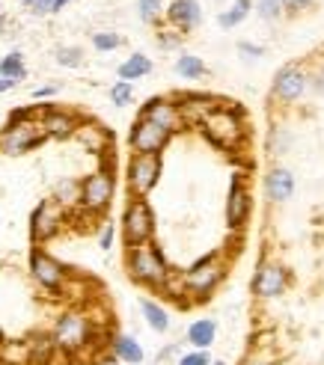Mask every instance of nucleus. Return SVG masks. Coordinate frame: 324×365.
Instances as JSON below:
<instances>
[{"instance_id":"1","label":"nucleus","mask_w":324,"mask_h":365,"mask_svg":"<svg viewBox=\"0 0 324 365\" xmlns=\"http://www.w3.org/2000/svg\"><path fill=\"white\" fill-rule=\"evenodd\" d=\"M96 336H98V327L83 309H66L51 330L54 344H57L60 356H66V359L83 356L96 344Z\"/></svg>"},{"instance_id":"2","label":"nucleus","mask_w":324,"mask_h":365,"mask_svg":"<svg viewBox=\"0 0 324 365\" xmlns=\"http://www.w3.org/2000/svg\"><path fill=\"white\" fill-rule=\"evenodd\" d=\"M125 270L128 277L143 285V288H152V291H164V285L170 282L173 270L164 259L158 244H140V247H128V255H125Z\"/></svg>"},{"instance_id":"3","label":"nucleus","mask_w":324,"mask_h":365,"mask_svg":"<svg viewBox=\"0 0 324 365\" xmlns=\"http://www.w3.org/2000/svg\"><path fill=\"white\" fill-rule=\"evenodd\" d=\"M223 277H226V259H223V252H208V255H203V259H196L182 273V277H178V288H182V297L200 303V300H208L211 297V291L223 282Z\"/></svg>"},{"instance_id":"4","label":"nucleus","mask_w":324,"mask_h":365,"mask_svg":"<svg viewBox=\"0 0 324 365\" xmlns=\"http://www.w3.org/2000/svg\"><path fill=\"white\" fill-rule=\"evenodd\" d=\"M203 134L218 145L223 152H238L244 140H247V128H244V113L238 107H214V110L206 113V119L200 122Z\"/></svg>"},{"instance_id":"5","label":"nucleus","mask_w":324,"mask_h":365,"mask_svg":"<svg viewBox=\"0 0 324 365\" xmlns=\"http://www.w3.org/2000/svg\"><path fill=\"white\" fill-rule=\"evenodd\" d=\"M113 193H116V178H113L111 163H107V167H98L96 173H89L81 181L78 208L86 214H104L113 202Z\"/></svg>"},{"instance_id":"6","label":"nucleus","mask_w":324,"mask_h":365,"mask_svg":"<svg viewBox=\"0 0 324 365\" xmlns=\"http://www.w3.org/2000/svg\"><path fill=\"white\" fill-rule=\"evenodd\" d=\"M48 137L39 125V116L30 119H6V128L0 131V152L4 155H27L36 145H42Z\"/></svg>"},{"instance_id":"7","label":"nucleus","mask_w":324,"mask_h":365,"mask_svg":"<svg viewBox=\"0 0 324 365\" xmlns=\"http://www.w3.org/2000/svg\"><path fill=\"white\" fill-rule=\"evenodd\" d=\"M122 238L128 247L149 244L155 238V211L146 199H128V205L122 211Z\"/></svg>"},{"instance_id":"8","label":"nucleus","mask_w":324,"mask_h":365,"mask_svg":"<svg viewBox=\"0 0 324 365\" xmlns=\"http://www.w3.org/2000/svg\"><path fill=\"white\" fill-rule=\"evenodd\" d=\"M161 155H131L128 158V167H125V181H128V193L134 199H146L158 178H161Z\"/></svg>"},{"instance_id":"9","label":"nucleus","mask_w":324,"mask_h":365,"mask_svg":"<svg viewBox=\"0 0 324 365\" xmlns=\"http://www.w3.org/2000/svg\"><path fill=\"white\" fill-rule=\"evenodd\" d=\"M27 262H30V277L36 279V285H42L45 291H51V294H63L66 282H69V270L63 262H57L42 247H33Z\"/></svg>"},{"instance_id":"10","label":"nucleus","mask_w":324,"mask_h":365,"mask_svg":"<svg viewBox=\"0 0 324 365\" xmlns=\"http://www.w3.org/2000/svg\"><path fill=\"white\" fill-rule=\"evenodd\" d=\"M307 89H310L307 68L298 66V63H289L274 75L271 98H277L280 104H295V101H300L303 96H307Z\"/></svg>"},{"instance_id":"11","label":"nucleus","mask_w":324,"mask_h":365,"mask_svg":"<svg viewBox=\"0 0 324 365\" xmlns=\"http://www.w3.org/2000/svg\"><path fill=\"white\" fill-rule=\"evenodd\" d=\"M170 140H173V134L167 128H161L143 116H137V122L128 131V145H131L134 155H161L170 145Z\"/></svg>"},{"instance_id":"12","label":"nucleus","mask_w":324,"mask_h":365,"mask_svg":"<svg viewBox=\"0 0 324 365\" xmlns=\"http://www.w3.org/2000/svg\"><path fill=\"white\" fill-rule=\"evenodd\" d=\"M250 214H253V193H250L244 175L236 173L226 193V226L232 232H241L250 223Z\"/></svg>"},{"instance_id":"13","label":"nucleus","mask_w":324,"mask_h":365,"mask_svg":"<svg viewBox=\"0 0 324 365\" xmlns=\"http://www.w3.org/2000/svg\"><path fill=\"white\" fill-rule=\"evenodd\" d=\"M63 223H66V208H60L54 199H42L30 214V238L36 244H45L51 238H57Z\"/></svg>"},{"instance_id":"14","label":"nucleus","mask_w":324,"mask_h":365,"mask_svg":"<svg viewBox=\"0 0 324 365\" xmlns=\"http://www.w3.org/2000/svg\"><path fill=\"white\" fill-rule=\"evenodd\" d=\"M292 277H289V270H285L280 262H262L256 267V277H253V294L259 300H274V297H283L285 294V288H289Z\"/></svg>"},{"instance_id":"15","label":"nucleus","mask_w":324,"mask_h":365,"mask_svg":"<svg viewBox=\"0 0 324 365\" xmlns=\"http://www.w3.org/2000/svg\"><path fill=\"white\" fill-rule=\"evenodd\" d=\"M140 116L161 125V128H167L170 134H176V131H182L185 128V119H182V110H178L176 98H149L146 104H143Z\"/></svg>"},{"instance_id":"16","label":"nucleus","mask_w":324,"mask_h":365,"mask_svg":"<svg viewBox=\"0 0 324 365\" xmlns=\"http://www.w3.org/2000/svg\"><path fill=\"white\" fill-rule=\"evenodd\" d=\"M39 125L45 137L66 140V137H75L81 119L71 110H60V107H39Z\"/></svg>"},{"instance_id":"17","label":"nucleus","mask_w":324,"mask_h":365,"mask_svg":"<svg viewBox=\"0 0 324 365\" xmlns=\"http://www.w3.org/2000/svg\"><path fill=\"white\" fill-rule=\"evenodd\" d=\"M167 21L173 24L176 33H191L193 27H200V21H203L200 0H170Z\"/></svg>"},{"instance_id":"18","label":"nucleus","mask_w":324,"mask_h":365,"mask_svg":"<svg viewBox=\"0 0 324 365\" xmlns=\"http://www.w3.org/2000/svg\"><path fill=\"white\" fill-rule=\"evenodd\" d=\"M265 193H268V199H271V202H277V205L289 202L292 193H295V175H292V170L280 167V163L268 170V175H265Z\"/></svg>"},{"instance_id":"19","label":"nucleus","mask_w":324,"mask_h":365,"mask_svg":"<svg viewBox=\"0 0 324 365\" xmlns=\"http://www.w3.org/2000/svg\"><path fill=\"white\" fill-rule=\"evenodd\" d=\"M24 356H27V365H51L60 356V351L54 344L51 333H33L30 339H24Z\"/></svg>"},{"instance_id":"20","label":"nucleus","mask_w":324,"mask_h":365,"mask_svg":"<svg viewBox=\"0 0 324 365\" xmlns=\"http://www.w3.org/2000/svg\"><path fill=\"white\" fill-rule=\"evenodd\" d=\"M111 356L122 365H143L146 362V351L131 333H116L111 336Z\"/></svg>"},{"instance_id":"21","label":"nucleus","mask_w":324,"mask_h":365,"mask_svg":"<svg viewBox=\"0 0 324 365\" xmlns=\"http://www.w3.org/2000/svg\"><path fill=\"white\" fill-rule=\"evenodd\" d=\"M185 341L191 344V351H208L211 344L218 341V321L214 318H196L188 327Z\"/></svg>"},{"instance_id":"22","label":"nucleus","mask_w":324,"mask_h":365,"mask_svg":"<svg viewBox=\"0 0 324 365\" xmlns=\"http://www.w3.org/2000/svg\"><path fill=\"white\" fill-rule=\"evenodd\" d=\"M75 137L81 140L83 149H86V152H93V155L107 152V145H111V131H107V128H101V125H96V122H83V125H78Z\"/></svg>"},{"instance_id":"23","label":"nucleus","mask_w":324,"mask_h":365,"mask_svg":"<svg viewBox=\"0 0 324 365\" xmlns=\"http://www.w3.org/2000/svg\"><path fill=\"white\" fill-rule=\"evenodd\" d=\"M140 315H143V321H146V327L152 333H158V336H164V333H170V312L164 306H161L158 300H152V297H140Z\"/></svg>"},{"instance_id":"24","label":"nucleus","mask_w":324,"mask_h":365,"mask_svg":"<svg viewBox=\"0 0 324 365\" xmlns=\"http://www.w3.org/2000/svg\"><path fill=\"white\" fill-rule=\"evenodd\" d=\"M152 68H155V66H152V60L146 57V53H131V57L116 68V75H119V81L134 83V81H140V78H146Z\"/></svg>"},{"instance_id":"25","label":"nucleus","mask_w":324,"mask_h":365,"mask_svg":"<svg viewBox=\"0 0 324 365\" xmlns=\"http://www.w3.org/2000/svg\"><path fill=\"white\" fill-rule=\"evenodd\" d=\"M176 75L185 78V81H200V78L208 75V66L203 63V57H193V53H178Z\"/></svg>"},{"instance_id":"26","label":"nucleus","mask_w":324,"mask_h":365,"mask_svg":"<svg viewBox=\"0 0 324 365\" xmlns=\"http://www.w3.org/2000/svg\"><path fill=\"white\" fill-rule=\"evenodd\" d=\"M27 75V66H24V53L21 51H12L6 53L4 60H0V78H6V81H24Z\"/></svg>"},{"instance_id":"27","label":"nucleus","mask_w":324,"mask_h":365,"mask_svg":"<svg viewBox=\"0 0 324 365\" xmlns=\"http://www.w3.org/2000/svg\"><path fill=\"white\" fill-rule=\"evenodd\" d=\"M250 9H253V4H250V0H236V4H232L226 12H221L218 15V24L223 27V30H232V27H238L244 18L250 15Z\"/></svg>"},{"instance_id":"28","label":"nucleus","mask_w":324,"mask_h":365,"mask_svg":"<svg viewBox=\"0 0 324 365\" xmlns=\"http://www.w3.org/2000/svg\"><path fill=\"white\" fill-rule=\"evenodd\" d=\"M78 196H81V181L63 178L57 185V190H54V202L60 208H71V205H78Z\"/></svg>"},{"instance_id":"29","label":"nucleus","mask_w":324,"mask_h":365,"mask_svg":"<svg viewBox=\"0 0 324 365\" xmlns=\"http://www.w3.org/2000/svg\"><path fill=\"white\" fill-rule=\"evenodd\" d=\"M289 145H292L289 128H285V125H274L271 134H268V152H271V158L285 155V152H289Z\"/></svg>"},{"instance_id":"30","label":"nucleus","mask_w":324,"mask_h":365,"mask_svg":"<svg viewBox=\"0 0 324 365\" xmlns=\"http://www.w3.org/2000/svg\"><path fill=\"white\" fill-rule=\"evenodd\" d=\"M119 45H122V36L113 33V30H98V33H93V48L101 51V53L116 51Z\"/></svg>"},{"instance_id":"31","label":"nucleus","mask_w":324,"mask_h":365,"mask_svg":"<svg viewBox=\"0 0 324 365\" xmlns=\"http://www.w3.org/2000/svg\"><path fill=\"white\" fill-rule=\"evenodd\" d=\"M83 63V51L75 48V45H60L57 48V66L63 68H78Z\"/></svg>"},{"instance_id":"32","label":"nucleus","mask_w":324,"mask_h":365,"mask_svg":"<svg viewBox=\"0 0 324 365\" xmlns=\"http://www.w3.org/2000/svg\"><path fill=\"white\" fill-rule=\"evenodd\" d=\"M134 101V83H128V81H116L113 86H111V104H116V107H128Z\"/></svg>"},{"instance_id":"33","label":"nucleus","mask_w":324,"mask_h":365,"mask_svg":"<svg viewBox=\"0 0 324 365\" xmlns=\"http://www.w3.org/2000/svg\"><path fill=\"white\" fill-rule=\"evenodd\" d=\"M161 9H164V0H137V12L146 24H155L161 18Z\"/></svg>"},{"instance_id":"34","label":"nucleus","mask_w":324,"mask_h":365,"mask_svg":"<svg viewBox=\"0 0 324 365\" xmlns=\"http://www.w3.org/2000/svg\"><path fill=\"white\" fill-rule=\"evenodd\" d=\"M256 12H259V18H265V21H277V18H283L285 6H283V0H259Z\"/></svg>"},{"instance_id":"35","label":"nucleus","mask_w":324,"mask_h":365,"mask_svg":"<svg viewBox=\"0 0 324 365\" xmlns=\"http://www.w3.org/2000/svg\"><path fill=\"white\" fill-rule=\"evenodd\" d=\"M173 365H211V354L208 351H188V354H178V359Z\"/></svg>"},{"instance_id":"36","label":"nucleus","mask_w":324,"mask_h":365,"mask_svg":"<svg viewBox=\"0 0 324 365\" xmlns=\"http://www.w3.org/2000/svg\"><path fill=\"white\" fill-rule=\"evenodd\" d=\"M238 53L244 60H259V57H265V48L256 42H238Z\"/></svg>"},{"instance_id":"37","label":"nucleus","mask_w":324,"mask_h":365,"mask_svg":"<svg viewBox=\"0 0 324 365\" xmlns=\"http://www.w3.org/2000/svg\"><path fill=\"white\" fill-rule=\"evenodd\" d=\"M158 45L161 48H178V45H182V33H176V30H164V33H161L158 36Z\"/></svg>"},{"instance_id":"38","label":"nucleus","mask_w":324,"mask_h":365,"mask_svg":"<svg viewBox=\"0 0 324 365\" xmlns=\"http://www.w3.org/2000/svg\"><path fill=\"white\" fill-rule=\"evenodd\" d=\"M113 238H116V226L113 223H104L101 226V235H98V247L101 250H111L113 247Z\"/></svg>"},{"instance_id":"39","label":"nucleus","mask_w":324,"mask_h":365,"mask_svg":"<svg viewBox=\"0 0 324 365\" xmlns=\"http://www.w3.org/2000/svg\"><path fill=\"white\" fill-rule=\"evenodd\" d=\"M30 12H33V15H51V12H54V0H33Z\"/></svg>"},{"instance_id":"40","label":"nucleus","mask_w":324,"mask_h":365,"mask_svg":"<svg viewBox=\"0 0 324 365\" xmlns=\"http://www.w3.org/2000/svg\"><path fill=\"white\" fill-rule=\"evenodd\" d=\"M310 89L315 96H324V68H318L315 75H310Z\"/></svg>"},{"instance_id":"41","label":"nucleus","mask_w":324,"mask_h":365,"mask_svg":"<svg viewBox=\"0 0 324 365\" xmlns=\"http://www.w3.org/2000/svg\"><path fill=\"white\" fill-rule=\"evenodd\" d=\"M238 365H271V359H268V356H262V354H244V359L238 362Z\"/></svg>"},{"instance_id":"42","label":"nucleus","mask_w":324,"mask_h":365,"mask_svg":"<svg viewBox=\"0 0 324 365\" xmlns=\"http://www.w3.org/2000/svg\"><path fill=\"white\" fill-rule=\"evenodd\" d=\"M60 93V83H48V86H39L33 93V98H51V96H57Z\"/></svg>"},{"instance_id":"43","label":"nucleus","mask_w":324,"mask_h":365,"mask_svg":"<svg viewBox=\"0 0 324 365\" xmlns=\"http://www.w3.org/2000/svg\"><path fill=\"white\" fill-rule=\"evenodd\" d=\"M310 4H313V0H283V6H285V9H295V12H298V9H307Z\"/></svg>"},{"instance_id":"44","label":"nucleus","mask_w":324,"mask_h":365,"mask_svg":"<svg viewBox=\"0 0 324 365\" xmlns=\"http://www.w3.org/2000/svg\"><path fill=\"white\" fill-rule=\"evenodd\" d=\"M12 86H15V81H6V78H0V93H9Z\"/></svg>"},{"instance_id":"45","label":"nucleus","mask_w":324,"mask_h":365,"mask_svg":"<svg viewBox=\"0 0 324 365\" xmlns=\"http://www.w3.org/2000/svg\"><path fill=\"white\" fill-rule=\"evenodd\" d=\"M6 336H4V330H0V359H4V354H6Z\"/></svg>"},{"instance_id":"46","label":"nucleus","mask_w":324,"mask_h":365,"mask_svg":"<svg viewBox=\"0 0 324 365\" xmlns=\"http://www.w3.org/2000/svg\"><path fill=\"white\" fill-rule=\"evenodd\" d=\"M71 4V0H54V12H60V9H66Z\"/></svg>"},{"instance_id":"47","label":"nucleus","mask_w":324,"mask_h":365,"mask_svg":"<svg viewBox=\"0 0 324 365\" xmlns=\"http://www.w3.org/2000/svg\"><path fill=\"white\" fill-rule=\"evenodd\" d=\"M93 365H116V359L113 356H104V359H96Z\"/></svg>"},{"instance_id":"48","label":"nucleus","mask_w":324,"mask_h":365,"mask_svg":"<svg viewBox=\"0 0 324 365\" xmlns=\"http://www.w3.org/2000/svg\"><path fill=\"white\" fill-rule=\"evenodd\" d=\"M4 27H6V18L0 15V36H4Z\"/></svg>"},{"instance_id":"49","label":"nucleus","mask_w":324,"mask_h":365,"mask_svg":"<svg viewBox=\"0 0 324 365\" xmlns=\"http://www.w3.org/2000/svg\"><path fill=\"white\" fill-rule=\"evenodd\" d=\"M211 365H226V362L223 359H211Z\"/></svg>"},{"instance_id":"50","label":"nucleus","mask_w":324,"mask_h":365,"mask_svg":"<svg viewBox=\"0 0 324 365\" xmlns=\"http://www.w3.org/2000/svg\"><path fill=\"white\" fill-rule=\"evenodd\" d=\"M21 4H24V6H33V0H21Z\"/></svg>"}]
</instances>
